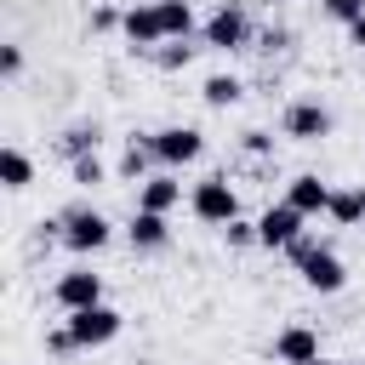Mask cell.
<instances>
[{"label": "cell", "mask_w": 365, "mask_h": 365, "mask_svg": "<svg viewBox=\"0 0 365 365\" xmlns=\"http://www.w3.org/2000/svg\"><path fill=\"white\" fill-rule=\"evenodd\" d=\"M0 182H6V188H29V182H34V165H29L23 148H6V154H0Z\"/></svg>", "instance_id": "17"}, {"label": "cell", "mask_w": 365, "mask_h": 365, "mask_svg": "<svg viewBox=\"0 0 365 365\" xmlns=\"http://www.w3.org/2000/svg\"><path fill=\"white\" fill-rule=\"evenodd\" d=\"M154 11H160L165 40H188V34H194V11H188V0H154Z\"/></svg>", "instance_id": "15"}, {"label": "cell", "mask_w": 365, "mask_h": 365, "mask_svg": "<svg viewBox=\"0 0 365 365\" xmlns=\"http://www.w3.org/2000/svg\"><path fill=\"white\" fill-rule=\"evenodd\" d=\"M68 342L74 348H103V342H114L120 336V314L108 308V302H97V308H80V314H68Z\"/></svg>", "instance_id": "1"}, {"label": "cell", "mask_w": 365, "mask_h": 365, "mask_svg": "<svg viewBox=\"0 0 365 365\" xmlns=\"http://www.w3.org/2000/svg\"><path fill=\"white\" fill-rule=\"evenodd\" d=\"M57 302H63L68 314L97 308V302H103V279H97V274H86V268H68V274L57 279Z\"/></svg>", "instance_id": "8"}, {"label": "cell", "mask_w": 365, "mask_h": 365, "mask_svg": "<svg viewBox=\"0 0 365 365\" xmlns=\"http://www.w3.org/2000/svg\"><path fill=\"white\" fill-rule=\"evenodd\" d=\"M177 200H182V182H171V177H148L143 194H137V211H160V217H165Z\"/></svg>", "instance_id": "14"}, {"label": "cell", "mask_w": 365, "mask_h": 365, "mask_svg": "<svg viewBox=\"0 0 365 365\" xmlns=\"http://www.w3.org/2000/svg\"><path fill=\"white\" fill-rule=\"evenodd\" d=\"M148 160H154V148H148V143H131V148H125V160H120V177L148 182Z\"/></svg>", "instance_id": "20"}, {"label": "cell", "mask_w": 365, "mask_h": 365, "mask_svg": "<svg viewBox=\"0 0 365 365\" xmlns=\"http://www.w3.org/2000/svg\"><path fill=\"white\" fill-rule=\"evenodd\" d=\"M165 240H171V228H165L160 211H137L131 217V245L137 251H165Z\"/></svg>", "instance_id": "13"}, {"label": "cell", "mask_w": 365, "mask_h": 365, "mask_svg": "<svg viewBox=\"0 0 365 365\" xmlns=\"http://www.w3.org/2000/svg\"><path fill=\"white\" fill-rule=\"evenodd\" d=\"M274 359H279V365H314V359H319V336H314L308 325H291V331L274 336Z\"/></svg>", "instance_id": "11"}, {"label": "cell", "mask_w": 365, "mask_h": 365, "mask_svg": "<svg viewBox=\"0 0 365 365\" xmlns=\"http://www.w3.org/2000/svg\"><path fill=\"white\" fill-rule=\"evenodd\" d=\"M148 148H154L160 165H194V160L205 154V137H200L194 125H165V131L148 137Z\"/></svg>", "instance_id": "3"}, {"label": "cell", "mask_w": 365, "mask_h": 365, "mask_svg": "<svg viewBox=\"0 0 365 365\" xmlns=\"http://www.w3.org/2000/svg\"><path fill=\"white\" fill-rule=\"evenodd\" d=\"M108 234H114V228H108V217H103V211H91V205H80V211H68V217H63V245H68V251H103V245H108Z\"/></svg>", "instance_id": "4"}, {"label": "cell", "mask_w": 365, "mask_h": 365, "mask_svg": "<svg viewBox=\"0 0 365 365\" xmlns=\"http://www.w3.org/2000/svg\"><path fill=\"white\" fill-rule=\"evenodd\" d=\"M325 6V17H336V23H359L365 17V0H319Z\"/></svg>", "instance_id": "23"}, {"label": "cell", "mask_w": 365, "mask_h": 365, "mask_svg": "<svg viewBox=\"0 0 365 365\" xmlns=\"http://www.w3.org/2000/svg\"><path fill=\"white\" fill-rule=\"evenodd\" d=\"M222 234H228V245H262V240H257V222H240V217H234Z\"/></svg>", "instance_id": "24"}, {"label": "cell", "mask_w": 365, "mask_h": 365, "mask_svg": "<svg viewBox=\"0 0 365 365\" xmlns=\"http://www.w3.org/2000/svg\"><path fill=\"white\" fill-rule=\"evenodd\" d=\"M188 57H194V46H188V40H165V46L154 51V63H160V68H188Z\"/></svg>", "instance_id": "21"}, {"label": "cell", "mask_w": 365, "mask_h": 365, "mask_svg": "<svg viewBox=\"0 0 365 365\" xmlns=\"http://www.w3.org/2000/svg\"><path fill=\"white\" fill-rule=\"evenodd\" d=\"M325 131H331V108H319V103H291V108H285V137L319 143Z\"/></svg>", "instance_id": "9"}, {"label": "cell", "mask_w": 365, "mask_h": 365, "mask_svg": "<svg viewBox=\"0 0 365 365\" xmlns=\"http://www.w3.org/2000/svg\"><path fill=\"white\" fill-rule=\"evenodd\" d=\"M331 194H336V188H325L314 171H302V177H291V188H285V205H297L302 217H319V211H331Z\"/></svg>", "instance_id": "10"}, {"label": "cell", "mask_w": 365, "mask_h": 365, "mask_svg": "<svg viewBox=\"0 0 365 365\" xmlns=\"http://www.w3.org/2000/svg\"><path fill=\"white\" fill-rule=\"evenodd\" d=\"M314 365H336V359H314Z\"/></svg>", "instance_id": "29"}, {"label": "cell", "mask_w": 365, "mask_h": 365, "mask_svg": "<svg viewBox=\"0 0 365 365\" xmlns=\"http://www.w3.org/2000/svg\"><path fill=\"white\" fill-rule=\"evenodd\" d=\"M257 240H262L268 251H274V245L302 240V211H297V205H285V200H279V205H268V211L257 217Z\"/></svg>", "instance_id": "6"}, {"label": "cell", "mask_w": 365, "mask_h": 365, "mask_svg": "<svg viewBox=\"0 0 365 365\" xmlns=\"http://www.w3.org/2000/svg\"><path fill=\"white\" fill-rule=\"evenodd\" d=\"M194 217L200 222H217V228H228L234 217H240V200H234V188H228V177H205V182H194Z\"/></svg>", "instance_id": "2"}, {"label": "cell", "mask_w": 365, "mask_h": 365, "mask_svg": "<svg viewBox=\"0 0 365 365\" xmlns=\"http://www.w3.org/2000/svg\"><path fill=\"white\" fill-rule=\"evenodd\" d=\"M0 74H6V80L23 74V51H17V46H0Z\"/></svg>", "instance_id": "25"}, {"label": "cell", "mask_w": 365, "mask_h": 365, "mask_svg": "<svg viewBox=\"0 0 365 365\" xmlns=\"http://www.w3.org/2000/svg\"><path fill=\"white\" fill-rule=\"evenodd\" d=\"M325 217H331V222H342V228H348V222H359V217H365V188H336Z\"/></svg>", "instance_id": "16"}, {"label": "cell", "mask_w": 365, "mask_h": 365, "mask_svg": "<svg viewBox=\"0 0 365 365\" xmlns=\"http://www.w3.org/2000/svg\"><path fill=\"white\" fill-rule=\"evenodd\" d=\"M120 29H125V40H131L137 51H148V46H165V29H160V11H154V6H131Z\"/></svg>", "instance_id": "12"}, {"label": "cell", "mask_w": 365, "mask_h": 365, "mask_svg": "<svg viewBox=\"0 0 365 365\" xmlns=\"http://www.w3.org/2000/svg\"><path fill=\"white\" fill-rule=\"evenodd\" d=\"M63 154H68V160L97 154V125H68V131H63Z\"/></svg>", "instance_id": "19"}, {"label": "cell", "mask_w": 365, "mask_h": 365, "mask_svg": "<svg viewBox=\"0 0 365 365\" xmlns=\"http://www.w3.org/2000/svg\"><path fill=\"white\" fill-rule=\"evenodd\" d=\"M245 40H251V23H245L240 6H222V11L205 17V46H211V51H240Z\"/></svg>", "instance_id": "5"}, {"label": "cell", "mask_w": 365, "mask_h": 365, "mask_svg": "<svg viewBox=\"0 0 365 365\" xmlns=\"http://www.w3.org/2000/svg\"><path fill=\"white\" fill-rule=\"evenodd\" d=\"M297 274H302V285H308V291H325V297L348 285V268H342V257H336L331 245H319V251H314V257H308Z\"/></svg>", "instance_id": "7"}, {"label": "cell", "mask_w": 365, "mask_h": 365, "mask_svg": "<svg viewBox=\"0 0 365 365\" xmlns=\"http://www.w3.org/2000/svg\"><path fill=\"white\" fill-rule=\"evenodd\" d=\"M114 23H125V17H114L108 6H103V11H91V29H97V34H103V29H114Z\"/></svg>", "instance_id": "27"}, {"label": "cell", "mask_w": 365, "mask_h": 365, "mask_svg": "<svg viewBox=\"0 0 365 365\" xmlns=\"http://www.w3.org/2000/svg\"><path fill=\"white\" fill-rule=\"evenodd\" d=\"M268 143H274L268 131H245V154H268Z\"/></svg>", "instance_id": "26"}, {"label": "cell", "mask_w": 365, "mask_h": 365, "mask_svg": "<svg viewBox=\"0 0 365 365\" xmlns=\"http://www.w3.org/2000/svg\"><path fill=\"white\" fill-rule=\"evenodd\" d=\"M240 91H245V86H240V80H234V74H211V80H205V91H200V97H205V103H211V108H234V103H240Z\"/></svg>", "instance_id": "18"}, {"label": "cell", "mask_w": 365, "mask_h": 365, "mask_svg": "<svg viewBox=\"0 0 365 365\" xmlns=\"http://www.w3.org/2000/svg\"><path fill=\"white\" fill-rule=\"evenodd\" d=\"M348 40H354V46L365 51V17H359V23H348Z\"/></svg>", "instance_id": "28"}, {"label": "cell", "mask_w": 365, "mask_h": 365, "mask_svg": "<svg viewBox=\"0 0 365 365\" xmlns=\"http://www.w3.org/2000/svg\"><path fill=\"white\" fill-rule=\"evenodd\" d=\"M103 177H108V171H103V160H97V154H86V160H74V182H80V188H97Z\"/></svg>", "instance_id": "22"}]
</instances>
